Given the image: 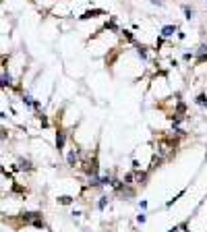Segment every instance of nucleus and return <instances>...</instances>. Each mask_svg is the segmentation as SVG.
<instances>
[{"instance_id":"aec40b11","label":"nucleus","mask_w":207,"mask_h":232,"mask_svg":"<svg viewBox=\"0 0 207 232\" xmlns=\"http://www.w3.org/2000/svg\"><path fill=\"white\" fill-rule=\"evenodd\" d=\"M131 180H133V172H128V174L124 176V184H131Z\"/></svg>"},{"instance_id":"6e6552de","label":"nucleus","mask_w":207,"mask_h":232,"mask_svg":"<svg viewBox=\"0 0 207 232\" xmlns=\"http://www.w3.org/2000/svg\"><path fill=\"white\" fill-rule=\"evenodd\" d=\"M182 11H185V19H187V21H191V19L195 17V8H193V6H189V4L182 6Z\"/></svg>"},{"instance_id":"dca6fc26","label":"nucleus","mask_w":207,"mask_h":232,"mask_svg":"<svg viewBox=\"0 0 207 232\" xmlns=\"http://www.w3.org/2000/svg\"><path fill=\"white\" fill-rule=\"evenodd\" d=\"M182 60H185V62H191V60H193V52H185V56H182Z\"/></svg>"},{"instance_id":"f8f14e48","label":"nucleus","mask_w":207,"mask_h":232,"mask_svg":"<svg viewBox=\"0 0 207 232\" xmlns=\"http://www.w3.org/2000/svg\"><path fill=\"white\" fill-rule=\"evenodd\" d=\"M120 33H122V35H124V37H126V39H128V41H131V44H133V46H135V44H137V39H135V37H133V33H131V31H128V29H124V31H120Z\"/></svg>"},{"instance_id":"4be33fe9","label":"nucleus","mask_w":207,"mask_h":232,"mask_svg":"<svg viewBox=\"0 0 207 232\" xmlns=\"http://www.w3.org/2000/svg\"><path fill=\"white\" fill-rule=\"evenodd\" d=\"M178 228H180V226H174V228H170L168 232H178Z\"/></svg>"},{"instance_id":"7ed1b4c3","label":"nucleus","mask_w":207,"mask_h":232,"mask_svg":"<svg viewBox=\"0 0 207 232\" xmlns=\"http://www.w3.org/2000/svg\"><path fill=\"white\" fill-rule=\"evenodd\" d=\"M176 31H178L176 25H164V27H162V37H172Z\"/></svg>"},{"instance_id":"9b49d317","label":"nucleus","mask_w":207,"mask_h":232,"mask_svg":"<svg viewBox=\"0 0 207 232\" xmlns=\"http://www.w3.org/2000/svg\"><path fill=\"white\" fill-rule=\"evenodd\" d=\"M13 85V79H11V75H6V71L2 73V87H11Z\"/></svg>"},{"instance_id":"f03ea898","label":"nucleus","mask_w":207,"mask_h":232,"mask_svg":"<svg viewBox=\"0 0 207 232\" xmlns=\"http://www.w3.org/2000/svg\"><path fill=\"white\" fill-rule=\"evenodd\" d=\"M56 149H58V151L64 149V131H62L60 127L56 129Z\"/></svg>"},{"instance_id":"20e7f679","label":"nucleus","mask_w":207,"mask_h":232,"mask_svg":"<svg viewBox=\"0 0 207 232\" xmlns=\"http://www.w3.org/2000/svg\"><path fill=\"white\" fill-rule=\"evenodd\" d=\"M77 149H71V151H68V155H66V164L68 166H71V168H75L77 166Z\"/></svg>"},{"instance_id":"4468645a","label":"nucleus","mask_w":207,"mask_h":232,"mask_svg":"<svg viewBox=\"0 0 207 232\" xmlns=\"http://www.w3.org/2000/svg\"><path fill=\"white\" fill-rule=\"evenodd\" d=\"M23 104H25V106H33V100L25 94V96H23Z\"/></svg>"},{"instance_id":"39448f33","label":"nucleus","mask_w":207,"mask_h":232,"mask_svg":"<svg viewBox=\"0 0 207 232\" xmlns=\"http://www.w3.org/2000/svg\"><path fill=\"white\" fill-rule=\"evenodd\" d=\"M56 201H58V205H73L75 203V197H71V195H58Z\"/></svg>"},{"instance_id":"0eeeda50","label":"nucleus","mask_w":207,"mask_h":232,"mask_svg":"<svg viewBox=\"0 0 207 232\" xmlns=\"http://www.w3.org/2000/svg\"><path fill=\"white\" fill-rule=\"evenodd\" d=\"M135 48H137V54H139L143 60L147 58V46H143V44H139V41H137V44H135Z\"/></svg>"},{"instance_id":"1a4fd4ad","label":"nucleus","mask_w":207,"mask_h":232,"mask_svg":"<svg viewBox=\"0 0 207 232\" xmlns=\"http://www.w3.org/2000/svg\"><path fill=\"white\" fill-rule=\"evenodd\" d=\"M195 102H197V104H199L201 108H207V94H199Z\"/></svg>"},{"instance_id":"f3484780","label":"nucleus","mask_w":207,"mask_h":232,"mask_svg":"<svg viewBox=\"0 0 207 232\" xmlns=\"http://www.w3.org/2000/svg\"><path fill=\"white\" fill-rule=\"evenodd\" d=\"M203 62H207V54H201V56L197 58V64H203Z\"/></svg>"},{"instance_id":"412c9836","label":"nucleus","mask_w":207,"mask_h":232,"mask_svg":"<svg viewBox=\"0 0 207 232\" xmlns=\"http://www.w3.org/2000/svg\"><path fill=\"white\" fill-rule=\"evenodd\" d=\"M141 168V164H139V162H137L135 157H133V170H139Z\"/></svg>"},{"instance_id":"6ab92c4d","label":"nucleus","mask_w":207,"mask_h":232,"mask_svg":"<svg viewBox=\"0 0 207 232\" xmlns=\"http://www.w3.org/2000/svg\"><path fill=\"white\" fill-rule=\"evenodd\" d=\"M145 220H147V216H145V214H139V216H137V222H139V224H143Z\"/></svg>"},{"instance_id":"5701e85b","label":"nucleus","mask_w":207,"mask_h":232,"mask_svg":"<svg viewBox=\"0 0 207 232\" xmlns=\"http://www.w3.org/2000/svg\"><path fill=\"white\" fill-rule=\"evenodd\" d=\"M151 4H157V6H162V2H159V0H151Z\"/></svg>"},{"instance_id":"ddd939ff","label":"nucleus","mask_w":207,"mask_h":232,"mask_svg":"<svg viewBox=\"0 0 207 232\" xmlns=\"http://www.w3.org/2000/svg\"><path fill=\"white\" fill-rule=\"evenodd\" d=\"M137 182H139V184H145V182H147V172H139V174H137Z\"/></svg>"},{"instance_id":"9d476101","label":"nucleus","mask_w":207,"mask_h":232,"mask_svg":"<svg viewBox=\"0 0 207 232\" xmlns=\"http://www.w3.org/2000/svg\"><path fill=\"white\" fill-rule=\"evenodd\" d=\"M185 193H187V189H182V191H180V193H178L176 197H172V199H170V201L166 203V207H172V205H174V203H176V201H178V199H180L182 195H185Z\"/></svg>"},{"instance_id":"423d86ee","label":"nucleus","mask_w":207,"mask_h":232,"mask_svg":"<svg viewBox=\"0 0 207 232\" xmlns=\"http://www.w3.org/2000/svg\"><path fill=\"white\" fill-rule=\"evenodd\" d=\"M19 168L25 170V172H33V164L29 160H19Z\"/></svg>"},{"instance_id":"a211bd4d","label":"nucleus","mask_w":207,"mask_h":232,"mask_svg":"<svg viewBox=\"0 0 207 232\" xmlns=\"http://www.w3.org/2000/svg\"><path fill=\"white\" fill-rule=\"evenodd\" d=\"M197 52H199V54H207V46H205V44H201Z\"/></svg>"},{"instance_id":"f257e3e1","label":"nucleus","mask_w":207,"mask_h":232,"mask_svg":"<svg viewBox=\"0 0 207 232\" xmlns=\"http://www.w3.org/2000/svg\"><path fill=\"white\" fill-rule=\"evenodd\" d=\"M106 15H108V11H104V8H93V11L83 13V15L79 17V21H89V19H95V17H106Z\"/></svg>"},{"instance_id":"2eb2a0df","label":"nucleus","mask_w":207,"mask_h":232,"mask_svg":"<svg viewBox=\"0 0 207 232\" xmlns=\"http://www.w3.org/2000/svg\"><path fill=\"white\" fill-rule=\"evenodd\" d=\"M106 205H108V197H102V199H100V203H98V207H100V210H104Z\"/></svg>"}]
</instances>
